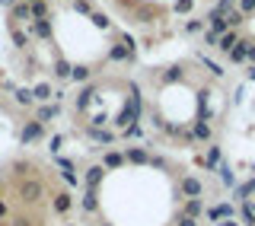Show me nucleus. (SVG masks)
<instances>
[{
    "label": "nucleus",
    "instance_id": "nucleus-1",
    "mask_svg": "<svg viewBox=\"0 0 255 226\" xmlns=\"http://www.w3.org/2000/svg\"><path fill=\"white\" fill-rule=\"evenodd\" d=\"M42 137H45V124H42V121H35V118L22 121V127H19V143H22V147L42 140Z\"/></svg>",
    "mask_w": 255,
    "mask_h": 226
},
{
    "label": "nucleus",
    "instance_id": "nucleus-2",
    "mask_svg": "<svg viewBox=\"0 0 255 226\" xmlns=\"http://www.w3.org/2000/svg\"><path fill=\"white\" fill-rule=\"evenodd\" d=\"M29 90H32V99H35L38 106H48V102H54V83H51V80H35Z\"/></svg>",
    "mask_w": 255,
    "mask_h": 226
},
{
    "label": "nucleus",
    "instance_id": "nucleus-3",
    "mask_svg": "<svg viewBox=\"0 0 255 226\" xmlns=\"http://www.w3.org/2000/svg\"><path fill=\"white\" fill-rule=\"evenodd\" d=\"M179 191L185 195V201H188V198H201V195H204V182L198 179V175H185V179L179 182Z\"/></svg>",
    "mask_w": 255,
    "mask_h": 226
},
{
    "label": "nucleus",
    "instance_id": "nucleus-4",
    "mask_svg": "<svg viewBox=\"0 0 255 226\" xmlns=\"http://www.w3.org/2000/svg\"><path fill=\"white\" fill-rule=\"evenodd\" d=\"M51 35H54V29H51V19H32V22H29V38L48 42Z\"/></svg>",
    "mask_w": 255,
    "mask_h": 226
},
{
    "label": "nucleus",
    "instance_id": "nucleus-5",
    "mask_svg": "<svg viewBox=\"0 0 255 226\" xmlns=\"http://www.w3.org/2000/svg\"><path fill=\"white\" fill-rule=\"evenodd\" d=\"M16 191H19V198L26 201V204H35V201L42 198V182H29V179H22Z\"/></svg>",
    "mask_w": 255,
    "mask_h": 226
},
{
    "label": "nucleus",
    "instance_id": "nucleus-6",
    "mask_svg": "<svg viewBox=\"0 0 255 226\" xmlns=\"http://www.w3.org/2000/svg\"><path fill=\"white\" fill-rule=\"evenodd\" d=\"M102 179H106V169H102V163H96V166H90V169L83 172V188H90V191H99Z\"/></svg>",
    "mask_w": 255,
    "mask_h": 226
},
{
    "label": "nucleus",
    "instance_id": "nucleus-7",
    "mask_svg": "<svg viewBox=\"0 0 255 226\" xmlns=\"http://www.w3.org/2000/svg\"><path fill=\"white\" fill-rule=\"evenodd\" d=\"M125 150V159L131 166H150V150L147 147H122Z\"/></svg>",
    "mask_w": 255,
    "mask_h": 226
},
{
    "label": "nucleus",
    "instance_id": "nucleus-8",
    "mask_svg": "<svg viewBox=\"0 0 255 226\" xmlns=\"http://www.w3.org/2000/svg\"><path fill=\"white\" fill-rule=\"evenodd\" d=\"M236 207L233 204H217V207H207V220L211 223H223V220H233Z\"/></svg>",
    "mask_w": 255,
    "mask_h": 226
},
{
    "label": "nucleus",
    "instance_id": "nucleus-9",
    "mask_svg": "<svg viewBox=\"0 0 255 226\" xmlns=\"http://www.w3.org/2000/svg\"><path fill=\"white\" fill-rule=\"evenodd\" d=\"M51 207H54V214H58V217L70 214V211H74V195H70V191H58V195L51 198Z\"/></svg>",
    "mask_w": 255,
    "mask_h": 226
},
{
    "label": "nucleus",
    "instance_id": "nucleus-10",
    "mask_svg": "<svg viewBox=\"0 0 255 226\" xmlns=\"http://www.w3.org/2000/svg\"><path fill=\"white\" fill-rule=\"evenodd\" d=\"M125 163H128L125 150H106V156H102V169H106V172H118Z\"/></svg>",
    "mask_w": 255,
    "mask_h": 226
},
{
    "label": "nucleus",
    "instance_id": "nucleus-11",
    "mask_svg": "<svg viewBox=\"0 0 255 226\" xmlns=\"http://www.w3.org/2000/svg\"><path fill=\"white\" fill-rule=\"evenodd\" d=\"M16 22H32V10H29V3H16L13 6V13H10V22H6V29H16Z\"/></svg>",
    "mask_w": 255,
    "mask_h": 226
},
{
    "label": "nucleus",
    "instance_id": "nucleus-12",
    "mask_svg": "<svg viewBox=\"0 0 255 226\" xmlns=\"http://www.w3.org/2000/svg\"><path fill=\"white\" fill-rule=\"evenodd\" d=\"M58 115H61V102H48V106H38L32 118H35V121H42V124H48V121H51V118H58Z\"/></svg>",
    "mask_w": 255,
    "mask_h": 226
},
{
    "label": "nucleus",
    "instance_id": "nucleus-13",
    "mask_svg": "<svg viewBox=\"0 0 255 226\" xmlns=\"http://www.w3.org/2000/svg\"><path fill=\"white\" fill-rule=\"evenodd\" d=\"M211 134H214L211 121H207V118H198L195 127H191V137H195V140H211Z\"/></svg>",
    "mask_w": 255,
    "mask_h": 226
},
{
    "label": "nucleus",
    "instance_id": "nucleus-14",
    "mask_svg": "<svg viewBox=\"0 0 255 226\" xmlns=\"http://www.w3.org/2000/svg\"><path fill=\"white\" fill-rule=\"evenodd\" d=\"M220 159H223L220 147H217V143H211V147H207V156H204V166L211 169V172H217V169H220Z\"/></svg>",
    "mask_w": 255,
    "mask_h": 226
},
{
    "label": "nucleus",
    "instance_id": "nucleus-15",
    "mask_svg": "<svg viewBox=\"0 0 255 226\" xmlns=\"http://www.w3.org/2000/svg\"><path fill=\"white\" fill-rule=\"evenodd\" d=\"M13 102H16L19 109H32V106H35V99H32V90H29V86H19V90L13 93Z\"/></svg>",
    "mask_w": 255,
    "mask_h": 226
},
{
    "label": "nucleus",
    "instance_id": "nucleus-16",
    "mask_svg": "<svg viewBox=\"0 0 255 226\" xmlns=\"http://www.w3.org/2000/svg\"><path fill=\"white\" fill-rule=\"evenodd\" d=\"M201 214H204V201H201V198H188V201H185V211H182V217H191V220H198Z\"/></svg>",
    "mask_w": 255,
    "mask_h": 226
},
{
    "label": "nucleus",
    "instance_id": "nucleus-17",
    "mask_svg": "<svg viewBox=\"0 0 255 226\" xmlns=\"http://www.w3.org/2000/svg\"><path fill=\"white\" fill-rule=\"evenodd\" d=\"M83 131H86V137H93V140H99V143H115V140H118L112 131H102V127H93V124L83 127Z\"/></svg>",
    "mask_w": 255,
    "mask_h": 226
},
{
    "label": "nucleus",
    "instance_id": "nucleus-18",
    "mask_svg": "<svg viewBox=\"0 0 255 226\" xmlns=\"http://www.w3.org/2000/svg\"><path fill=\"white\" fill-rule=\"evenodd\" d=\"M83 214H96L99 211V198H96V191H90V188H83Z\"/></svg>",
    "mask_w": 255,
    "mask_h": 226
},
{
    "label": "nucleus",
    "instance_id": "nucleus-19",
    "mask_svg": "<svg viewBox=\"0 0 255 226\" xmlns=\"http://www.w3.org/2000/svg\"><path fill=\"white\" fill-rule=\"evenodd\" d=\"M239 45V35H236V32L233 29H230V32H223V35H220V42H217V48H220V51H233V48Z\"/></svg>",
    "mask_w": 255,
    "mask_h": 226
},
{
    "label": "nucleus",
    "instance_id": "nucleus-20",
    "mask_svg": "<svg viewBox=\"0 0 255 226\" xmlns=\"http://www.w3.org/2000/svg\"><path fill=\"white\" fill-rule=\"evenodd\" d=\"M109 61H134V58L128 54V48H125L122 42H112V48H109Z\"/></svg>",
    "mask_w": 255,
    "mask_h": 226
},
{
    "label": "nucleus",
    "instance_id": "nucleus-21",
    "mask_svg": "<svg viewBox=\"0 0 255 226\" xmlns=\"http://www.w3.org/2000/svg\"><path fill=\"white\" fill-rule=\"evenodd\" d=\"M70 70H74V64H70L67 58L54 61V77H58V80H70Z\"/></svg>",
    "mask_w": 255,
    "mask_h": 226
},
{
    "label": "nucleus",
    "instance_id": "nucleus-22",
    "mask_svg": "<svg viewBox=\"0 0 255 226\" xmlns=\"http://www.w3.org/2000/svg\"><path fill=\"white\" fill-rule=\"evenodd\" d=\"M246 54H249V42H243V38H239V45L230 51V61H233V64H246Z\"/></svg>",
    "mask_w": 255,
    "mask_h": 226
},
{
    "label": "nucleus",
    "instance_id": "nucleus-23",
    "mask_svg": "<svg viewBox=\"0 0 255 226\" xmlns=\"http://www.w3.org/2000/svg\"><path fill=\"white\" fill-rule=\"evenodd\" d=\"M70 80H74V83H90V67H86V64H74Z\"/></svg>",
    "mask_w": 255,
    "mask_h": 226
},
{
    "label": "nucleus",
    "instance_id": "nucleus-24",
    "mask_svg": "<svg viewBox=\"0 0 255 226\" xmlns=\"http://www.w3.org/2000/svg\"><path fill=\"white\" fill-rule=\"evenodd\" d=\"M29 10H32V19H48V0H38V3H29Z\"/></svg>",
    "mask_w": 255,
    "mask_h": 226
},
{
    "label": "nucleus",
    "instance_id": "nucleus-25",
    "mask_svg": "<svg viewBox=\"0 0 255 226\" xmlns=\"http://www.w3.org/2000/svg\"><path fill=\"white\" fill-rule=\"evenodd\" d=\"M252 191H255V179L243 182V185H236V201H243V204H246V198H249Z\"/></svg>",
    "mask_w": 255,
    "mask_h": 226
},
{
    "label": "nucleus",
    "instance_id": "nucleus-26",
    "mask_svg": "<svg viewBox=\"0 0 255 226\" xmlns=\"http://www.w3.org/2000/svg\"><path fill=\"white\" fill-rule=\"evenodd\" d=\"M191 10H195V0H175V3H172V13L175 16H188Z\"/></svg>",
    "mask_w": 255,
    "mask_h": 226
},
{
    "label": "nucleus",
    "instance_id": "nucleus-27",
    "mask_svg": "<svg viewBox=\"0 0 255 226\" xmlns=\"http://www.w3.org/2000/svg\"><path fill=\"white\" fill-rule=\"evenodd\" d=\"M159 80H163V83H179V80H182V67H179V64H172V67H166V74L159 77Z\"/></svg>",
    "mask_w": 255,
    "mask_h": 226
},
{
    "label": "nucleus",
    "instance_id": "nucleus-28",
    "mask_svg": "<svg viewBox=\"0 0 255 226\" xmlns=\"http://www.w3.org/2000/svg\"><path fill=\"white\" fill-rule=\"evenodd\" d=\"M10 35H13V42H16V48H19V51H22V48H29V42H32L29 32H19V29H10Z\"/></svg>",
    "mask_w": 255,
    "mask_h": 226
},
{
    "label": "nucleus",
    "instance_id": "nucleus-29",
    "mask_svg": "<svg viewBox=\"0 0 255 226\" xmlns=\"http://www.w3.org/2000/svg\"><path fill=\"white\" fill-rule=\"evenodd\" d=\"M217 175H220V182L227 185V188H236V179H233V172H230V166H223V163H220Z\"/></svg>",
    "mask_w": 255,
    "mask_h": 226
},
{
    "label": "nucleus",
    "instance_id": "nucleus-30",
    "mask_svg": "<svg viewBox=\"0 0 255 226\" xmlns=\"http://www.w3.org/2000/svg\"><path fill=\"white\" fill-rule=\"evenodd\" d=\"M204 26H207L204 19H188L185 22V35H198V32H204Z\"/></svg>",
    "mask_w": 255,
    "mask_h": 226
},
{
    "label": "nucleus",
    "instance_id": "nucleus-31",
    "mask_svg": "<svg viewBox=\"0 0 255 226\" xmlns=\"http://www.w3.org/2000/svg\"><path fill=\"white\" fill-rule=\"evenodd\" d=\"M214 10H217L220 16H230L236 10V0H217V6H214Z\"/></svg>",
    "mask_w": 255,
    "mask_h": 226
},
{
    "label": "nucleus",
    "instance_id": "nucleus-32",
    "mask_svg": "<svg viewBox=\"0 0 255 226\" xmlns=\"http://www.w3.org/2000/svg\"><path fill=\"white\" fill-rule=\"evenodd\" d=\"M243 22H246V16H243V13H239V10H233V13H230V16H227V26H230V29H233V32H236L239 26H243Z\"/></svg>",
    "mask_w": 255,
    "mask_h": 226
},
{
    "label": "nucleus",
    "instance_id": "nucleus-33",
    "mask_svg": "<svg viewBox=\"0 0 255 226\" xmlns=\"http://www.w3.org/2000/svg\"><path fill=\"white\" fill-rule=\"evenodd\" d=\"M74 13H83V16H93L96 10H93V3H90V0H74Z\"/></svg>",
    "mask_w": 255,
    "mask_h": 226
},
{
    "label": "nucleus",
    "instance_id": "nucleus-34",
    "mask_svg": "<svg viewBox=\"0 0 255 226\" xmlns=\"http://www.w3.org/2000/svg\"><path fill=\"white\" fill-rule=\"evenodd\" d=\"M122 137H125V140H131V137H134V140H140V127H137V121H134V124H128V127H122Z\"/></svg>",
    "mask_w": 255,
    "mask_h": 226
},
{
    "label": "nucleus",
    "instance_id": "nucleus-35",
    "mask_svg": "<svg viewBox=\"0 0 255 226\" xmlns=\"http://www.w3.org/2000/svg\"><path fill=\"white\" fill-rule=\"evenodd\" d=\"M236 10L243 16H252L255 13V0H236Z\"/></svg>",
    "mask_w": 255,
    "mask_h": 226
},
{
    "label": "nucleus",
    "instance_id": "nucleus-36",
    "mask_svg": "<svg viewBox=\"0 0 255 226\" xmlns=\"http://www.w3.org/2000/svg\"><path fill=\"white\" fill-rule=\"evenodd\" d=\"M90 19H93V26H96V29H109V26H112V22H109V16H106V13H93V16H90Z\"/></svg>",
    "mask_w": 255,
    "mask_h": 226
},
{
    "label": "nucleus",
    "instance_id": "nucleus-37",
    "mask_svg": "<svg viewBox=\"0 0 255 226\" xmlns=\"http://www.w3.org/2000/svg\"><path fill=\"white\" fill-rule=\"evenodd\" d=\"M201 64H204V67H207V70H211V74H214V77H223V67H220V64H214L211 58H204V54H201Z\"/></svg>",
    "mask_w": 255,
    "mask_h": 226
},
{
    "label": "nucleus",
    "instance_id": "nucleus-38",
    "mask_svg": "<svg viewBox=\"0 0 255 226\" xmlns=\"http://www.w3.org/2000/svg\"><path fill=\"white\" fill-rule=\"evenodd\" d=\"M61 147H64V137H61V134H54L51 140H48V150H51L54 156H58V153H61Z\"/></svg>",
    "mask_w": 255,
    "mask_h": 226
},
{
    "label": "nucleus",
    "instance_id": "nucleus-39",
    "mask_svg": "<svg viewBox=\"0 0 255 226\" xmlns=\"http://www.w3.org/2000/svg\"><path fill=\"white\" fill-rule=\"evenodd\" d=\"M239 214H243L246 226H255V214H252V207H249V204H243V211H239Z\"/></svg>",
    "mask_w": 255,
    "mask_h": 226
},
{
    "label": "nucleus",
    "instance_id": "nucleus-40",
    "mask_svg": "<svg viewBox=\"0 0 255 226\" xmlns=\"http://www.w3.org/2000/svg\"><path fill=\"white\" fill-rule=\"evenodd\" d=\"M217 42H220V35H214V32L207 29V32H204V45H207V48H217Z\"/></svg>",
    "mask_w": 255,
    "mask_h": 226
},
{
    "label": "nucleus",
    "instance_id": "nucleus-41",
    "mask_svg": "<svg viewBox=\"0 0 255 226\" xmlns=\"http://www.w3.org/2000/svg\"><path fill=\"white\" fill-rule=\"evenodd\" d=\"M10 220V204H6V198H0V223Z\"/></svg>",
    "mask_w": 255,
    "mask_h": 226
},
{
    "label": "nucleus",
    "instance_id": "nucleus-42",
    "mask_svg": "<svg viewBox=\"0 0 255 226\" xmlns=\"http://www.w3.org/2000/svg\"><path fill=\"white\" fill-rule=\"evenodd\" d=\"M54 163H58L61 169H74V163H70V159H64V156H54Z\"/></svg>",
    "mask_w": 255,
    "mask_h": 226
},
{
    "label": "nucleus",
    "instance_id": "nucleus-43",
    "mask_svg": "<svg viewBox=\"0 0 255 226\" xmlns=\"http://www.w3.org/2000/svg\"><path fill=\"white\" fill-rule=\"evenodd\" d=\"M175 226H198V220H191V217H179V223Z\"/></svg>",
    "mask_w": 255,
    "mask_h": 226
},
{
    "label": "nucleus",
    "instance_id": "nucleus-44",
    "mask_svg": "<svg viewBox=\"0 0 255 226\" xmlns=\"http://www.w3.org/2000/svg\"><path fill=\"white\" fill-rule=\"evenodd\" d=\"M10 226H29V217H13Z\"/></svg>",
    "mask_w": 255,
    "mask_h": 226
},
{
    "label": "nucleus",
    "instance_id": "nucleus-45",
    "mask_svg": "<svg viewBox=\"0 0 255 226\" xmlns=\"http://www.w3.org/2000/svg\"><path fill=\"white\" fill-rule=\"evenodd\" d=\"M246 61H249L252 67H255V45H252V42H249V54H246Z\"/></svg>",
    "mask_w": 255,
    "mask_h": 226
},
{
    "label": "nucleus",
    "instance_id": "nucleus-46",
    "mask_svg": "<svg viewBox=\"0 0 255 226\" xmlns=\"http://www.w3.org/2000/svg\"><path fill=\"white\" fill-rule=\"evenodd\" d=\"M16 3H19V0H0V6H6V10H13Z\"/></svg>",
    "mask_w": 255,
    "mask_h": 226
},
{
    "label": "nucleus",
    "instance_id": "nucleus-47",
    "mask_svg": "<svg viewBox=\"0 0 255 226\" xmlns=\"http://www.w3.org/2000/svg\"><path fill=\"white\" fill-rule=\"evenodd\" d=\"M214 226H239L236 220H223V223H214Z\"/></svg>",
    "mask_w": 255,
    "mask_h": 226
},
{
    "label": "nucleus",
    "instance_id": "nucleus-48",
    "mask_svg": "<svg viewBox=\"0 0 255 226\" xmlns=\"http://www.w3.org/2000/svg\"><path fill=\"white\" fill-rule=\"evenodd\" d=\"M246 77H249V80H252V83H255V67H249V74H246Z\"/></svg>",
    "mask_w": 255,
    "mask_h": 226
},
{
    "label": "nucleus",
    "instance_id": "nucleus-49",
    "mask_svg": "<svg viewBox=\"0 0 255 226\" xmlns=\"http://www.w3.org/2000/svg\"><path fill=\"white\" fill-rule=\"evenodd\" d=\"M22 3H38V0H22Z\"/></svg>",
    "mask_w": 255,
    "mask_h": 226
},
{
    "label": "nucleus",
    "instance_id": "nucleus-50",
    "mask_svg": "<svg viewBox=\"0 0 255 226\" xmlns=\"http://www.w3.org/2000/svg\"><path fill=\"white\" fill-rule=\"evenodd\" d=\"M99 226H112V223H99Z\"/></svg>",
    "mask_w": 255,
    "mask_h": 226
},
{
    "label": "nucleus",
    "instance_id": "nucleus-51",
    "mask_svg": "<svg viewBox=\"0 0 255 226\" xmlns=\"http://www.w3.org/2000/svg\"><path fill=\"white\" fill-rule=\"evenodd\" d=\"M67 226H77V223H67Z\"/></svg>",
    "mask_w": 255,
    "mask_h": 226
},
{
    "label": "nucleus",
    "instance_id": "nucleus-52",
    "mask_svg": "<svg viewBox=\"0 0 255 226\" xmlns=\"http://www.w3.org/2000/svg\"><path fill=\"white\" fill-rule=\"evenodd\" d=\"M67 3H74V0H67Z\"/></svg>",
    "mask_w": 255,
    "mask_h": 226
},
{
    "label": "nucleus",
    "instance_id": "nucleus-53",
    "mask_svg": "<svg viewBox=\"0 0 255 226\" xmlns=\"http://www.w3.org/2000/svg\"><path fill=\"white\" fill-rule=\"evenodd\" d=\"M0 179H3V175H0Z\"/></svg>",
    "mask_w": 255,
    "mask_h": 226
}]
</instances>
